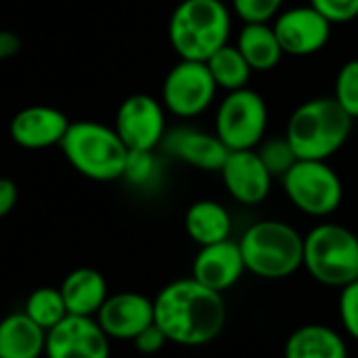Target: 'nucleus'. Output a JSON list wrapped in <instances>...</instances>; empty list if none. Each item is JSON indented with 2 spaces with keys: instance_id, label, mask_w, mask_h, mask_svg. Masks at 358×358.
Returning <instances> with one entry per match:
<instances>
[{
  "instance_id": "1",
  "label": "nucleus",
  "mask_w": 358,
  "mask_h": 358,
  "mask_svg": "<svg viewBox=\"0 0 358 358\" xmlns=\"http://www.w3.org/2000/svg\"><path fill=\"white\" fill-rule=\"evenodd\" d=\"M153 323L168 342L197 348L214 342L227 325L222 294L201 285L193 277L162 287L153 298Z\"/></svg>"
},
{
  "instance_id": "2",
  "label": "nucleus",
  "mask_w": 358,
  "mask_h": 358,
  "mask_svg": "<svg viewBox=\"0 0 358 358\" xmlns=\"http://www.w3.org/2000/svg\"><path fill=\"white\" fill-rule=\"evenodd\" d=\"M352 122L334 96H319L294 109L287 120L285 138L298 159L327 162L350 138Z\"/></svg>"
},
{
  "instance_id": "3",
  "label": "nucleus",
  "mask_w": 358,
  "mask_h": 358,
  "mask_svg": "<svg viewBox=\"0 0 358 358\" xmlns=\"http://www.w3.org/2000/svg\"><path fill=\"white\" fill-rule=\"evenodd\" d=\"M231 10L222 0H180L168 21V40L185 61H208L229 44Z\"/></svg>"
},
{
  "instance_id": "4",
  "label": "nucleus",
  "mask_w": 358,
  "mask_h": 358,
  "mask_svg": "<svg viewBox=\"0 0 358 358\" xmlns=\"http://www.w3.org/2000/svg\"><path fill=\"white\" fill-rule=\"evenodd\" d=\"M245 271L268 281L287 279L304 262V237L287 222L260 220L237 241Z\"/></svg>"
},
{
  "instance_id": "5",
  "label": "nucleus",
  "mask_w": 358,
  "mask_h": 358,
  "mask_svg": "<svg viewBox=\"0 0 358 358\" xmlns=\"http://www.w3.org/2000/svg\"><path fill=\"white\" fill-rule=\"evenodd\" d=\"M59 147L78 174L96 182L122 178L128 149L113 126L92 120L71 122Z\"/></svg>"
},
{
  "instance_id": "6",
  "label": "nucleus",
  "mask_w": 358,
  "mask_h": 358,
  "mask_svg": "<svg viewBox=\"0 0 358 358\" xmlns=\"http://www.w3.org/2000/svg\"><path fill=\"white\" fill-rule=\"evenodd\" d=\"M302 266L327 287H344L358 279V237L346 227L325 222L304 237Z\"/></svg>"
},
{
  "instance_id": "7",
  "label": "nucleus",
  "mask_w": 358,
  "mask_h": 358,
  "mask_svg": "<svg viewBox=\"0 0 358 358\" xmlns=\"http://www.w3.org/2000/svg\"><path fill=\"white\" fill-rule=\"evenodd\" d=\"M281 178L287 199L302 214L315 218L329 216L344 199L342 178L327 162L298 159Z\"/></svg>"
},
{
  "instance_id": "8",
  "label": "nucleus",
  "mask_w": 358,
  "mask_h": 358,
  "mask_svg": "<svg viewBox=\"0 0 358 358\" xmlns=\"http://www.w3.org/2000/svg\"><path fill=\"white\" fill-rule=\"evenodd\" d=\"M268 126V107L262 94L252 88H239L227 92L220 101L214 134L222 141L229 151H245L256 149Z\"/></svg>"
},
{
  "instance_id": "9",
  "label": "nucleus",
  "mask_w": 358,
  "mask_h": 358,
  "mask_svg": "<svg viewBox=\"0 0 358 358\" xmlns=\"http://www.w3.org/2000/svg\"><path fill=\"white\" fill-rule=\"evenodd\" d=\"M216 82L203 61L180 59L164 78L162 105L176 117L201 115L216 96Z\"/></svg>"
},
{
  "instance_id": "10",
  "label": "nucleus",
  "mask_w": 358,
  "mask_h": 358,
  "mask_svg": "<svg viewBox=\"0 0 358 358\" xmlns=\"http://www.w3.org/2000/svg\"><path fill=\"white\" fill-rule=\"evenodd\" d=\"M113 130L128 151H155L166 136V109L151 94H130L115 111Z\"/></svg>"
},
{
  "instance_id": "11",
  "label": "nucleus",
  "mask_w": 358,
  "mask_h": 358,
  "mask_svg": "<svg viewBox=\"0 0 358 358\" xmlns=\"http://www.w3.org/2000/svg\"><path fill=\"white\" fill-rule=\"evenodd\" d=\"M109 338L94 317L67 315L46 331V358H109Z\"/></svg>"
},
{
  "instance_id": "12",
  "label": "nucleus",
  "mask_w": 358,
  "mask_h": 358,
  "mask_svg": "<svg viewBox=\"0 0 358 358\" xmlns=\"http://www.w3.org/2000/svg\"><path fill=\"white\" fill-rule=\"evenodd\" d=\"M283 55L310 57L323 50L331 38V23L310 4L283 10L273 23Z\"/></svg>"
},
{
  "instance_id": "13",
  "label": "nucleus",
  "mask_w": 358,
  "mask_h": 358,
  "mask_svg": "<svg viewBox=\"0 0 358 358\" xmlns=\"http://www.w3.org/2000/svg\"><path fill=\"white\" fill-rule=\"evenodd\" d=\"M220 176L229 195L241 206L262 203L273 185V174L266 170L256 149L229 151L220 168Z\"/></svg>"
},
{
  "instance_id": "14",
  "label": "nucleus",
  "mask_w": 358,
  "mask_h": 358,
  "mask_svg": "<svg viewBox=\"0 0 358 358\" xmlns=\"http://www.w3.org/2000/svg\"><path fill=\"white\" fill-rule=\"evenodd\" d=\"M69 124V117L57 107L29 105L13 115L8 124V134L17 147L40 151L48 147H59Z\"/></svg>"
},
{
  "instance_id": "15",
  "label": "nucleus",
  "mask_w": 358,
  "mask_h": 358,
  "mask_svg": "<svg viewBox=\"0 0 358 358\" xmlns=\"http://www.w3.org/2000/svg\"><path fill=\"white\" fill-rule=\"evenodd\" d=\"M94 319L109 340H134L153 323V300L145 294L120 292L107 296Z\"/></svg>"
},
{
  "instance_id": "16",
  "label": "nucleus",
  "mask_w": 358,
  "mask_h": 358,
  "mask_svg": "<svg viewBox=\"0 0 358 358\" xmlns=\"http://www.w3.org/2000/svg\"><path fill=\"white\" fill-rule=\"evenodd\" d=\"M159 147H164L168 155L203 172H220L229 155V149L214 132L189 126L166 130V136Z\"/></svg>"
},
{
  "instance_id": "17",
  "label": "nucleus",
  "mask_w": 358,
  "mask_h": 358,
  "mask_svg": "<svg viewBox=\"0 0 358 358\" xmlns=\"http://www.w3.org/2000/svg\"><path fill=\"white\" fill-rule=\"evenodd\" d=\"M245 273L243 256L237 241L224 239L212 245L199 248L193 260V279L201 285L222 294L231 289Z\"/></svg>"
},
{
  "instance_id": "18",
  "label": "nucleus",
  "mask_w": 358,
  "mask_h": 358,
  "mask_svg": "<svg viewBox=\"0 0 358 358\" xmlns=\"http://www.w3.org/2000/svg\"><path fill=\"white\" fill-rule=\"evenodd\" d=\"M61 296L69 315L96 317L109 296L107 281L96 268H76L61 283Z\"/></svg>"
},
{
  "instance_id": "19",
  "label": "nucleus",
  "mask_w": 358,
  "mask_h": 358,
  "mask_svg": "<svg viewBox=\"0 0 358 358\" xmlns=\"http://www.w3.org/2000/svg\"><path fill=\"white\" fill-rule=\"evenodd\" d=\"M46 331L23 310L0 319V358L44 357Z\"/></svg>"
},
{
  "instance_id": "20",
  "label": "nucleus",
  "mask_w": 358,
  "mask_h": 358,
  "mask_svg": "<svg viewBox=\"0 0 358 358\" xmlns=\"http://www.w3.org/2000/svg\"><path fill=\"white\" fill-rule=\"evenodd\" d=\"M285 358H348L344 338L327 325H302L285 342Z\"/></svg>"
},
{
  "instance_id": "21",
  "label": "nucleus",
  "mask_w": 358,
  "mask_h": 358,
  "mask_svg": "<svg viewBox=\"0 0 358 358\" xmlns=\"http://www.w3.org/2000/svg\"><path fill=\"white\" fill-rule=\"evenodd\" d=\"M231 229L229 210L214 199H199L185 214V231L199 248L231 239Z\"/></svg>"
},
{
  "instance_id": "22",
  "label": "nucleus",
  "mask_w": 358,
  "mask_h": 358,
  "mask_svg": "<svg viewBox=\"0 0 358 358\" xmlns=\"http://www.w3.org/2000/svg\"><path fill=\"white\" fill-rule=\"evenodd\" d=\"M235 46L252 71H271L283 59V48L268 23H243Z\"/></svg>"
},
{
  "instance_id": "23",
  "label": "nucleus",
  "mask_w": 358,
  "mask_h": 358,
  "mask_svg": "<svg viewBox=\"0 0 358 358\" xmlns=\"http://www.w3.org/2000/svg\"><path fill=\"white\" fill-rule=\"evenodd\" d=\"M206 65H208L216 86L227 92L245 88L250 82V76H252V67L248 65V61L243 59L239 48L231 46V44H224L222 48H218L206 61Z\"/></svg>"
},
{
  "instance_id": "24",
  "label": "nucleus",
  "mask_w": 358,
  "mask_h": 358,
  "mask_svg": "<svg viewBox=\"0 0 358 358\" xmlns=\"http://www.w3.org/2000/svg\"><path fill=\"white\" fill-rule=\"evenodd\" d=\"M23 313L36 325H40L44 331L52 329L57 323H61L69 315L59 287H38V289H34L25 300Z\"/></svg>"
},
{
  "instance_id": "25",
  "label": "nucleus",
  "mask_w": 358,
  "mask_h": 358,
  "mask_svg": "<svg viewBox=\"0 0 358 358\" xmlns=\"http://www.w3.org/2000/svg\"><path fill=\"white\" fill-rule=\"evenodd\" d=\"M336 103L352 117H358V59L346 61L338 76H336V88H334Z\"/></svg>"
},
{
  "instance_id": "26",
  "label": "nucleus",
  "mask_w": 358,
  "mask_h": 358,
  "mask_svg": "<svg viewBox=\"0 0 358 358\" xmlns=\"http://www.w3.org/2000/svg\"><path fill=\"white\" fill-rule=\"evenodd\" d=\"M157 176V157L153 151H128L122 180L132 187H147Z\"/></svg>"
},
{
  "instance_id": "27",
  "label": "nucleus",
  "mask_w": 358,
  "mask_h": 358,
  "mask_svg": "<svg viewBox=\"0 0 358 358\" xmlns=\"http://www.w3.org/2000/svg\"><path fill=\"white\" fill-rule=\"evenodd\" d=\"M258 155L262 159V164L266 166V170L275 176H283L296 162V153L292 149V145L287 143V138H273V141H266L260 145L258 149Z\"/></svg>"
},
{
  "instance_id": "28",
  "label": "nucleus",
  "mask_w": 358,
  "mask_h": 358,
  "mask_svg": "<svg viewBox=\"0 0 358 358\" xmlns=\"http://www.w3.org/2000/svg\"><path fill=\"white\" fill-rule=\"evenodd\" d=\"M285 0H231L235 15L243 23H268L281 13Z\"/></svg>"
},
{
  "instance_id": "29",
  "label": "nucleus",
  "mask_w": 358,
  "mask_h": 358,
  "mask_svg": "<svg viewBox=\"0 0 358 358\" xmlns=\"http://www.w3.org/2000/svg\"><path fill=\"white\" fill-rule=\"evenodd\" d=\"M340 321L346 334L358 342V279L344 285L340 294Z\"/></svg>"
},
{
  "instance_id": "30",
  "label": "nucleus",
  "mask_w": 358,
  "mask_h": 358,
  "mask_svg": "<svg viewBox=\"0 0 358 358\" xmlns=\"http://www.w3.org/2000/svg\"><path fill=\"white\" fill-rule=\"evenodd\" d=\"M310 6L317 8L331 25L350 23L358 17V0H310Z\"/></svg>"
},
{
  "instance_id": "31",
  "label": "nucleus",
  "mask_w": 358,
  "mask_h": 358,
  "mask_svg": "<svg viewBox=\"0 0 358 358\" xmlns=\"http://www.w3.org/2000/svg\"><path fill=\"white\" fill-rule=\"evenodd\" d=\"M132 342H134V348L141 355H155V352H159L168 344V338H166V334L155 323H151Z\"/></svg>"
},
{
  "instance_id": "32",
  "label": "nucleus",
  "mask_w": 358,
  "mask_h": 358,
  "mask_svg": "<svg viewBox=\"0 0 358 358\" xmlns=\"http://www.w3.org/2000/svg\"><path fill=\"white\" fill-rule=\"evenodd\" d=\"M19 201V187L13 178L0 176V218L8 216Z\"/></svg>"
},
{
  "instance_id": "33",
  "label": "nucleus",
  "mask_w": 358,
  "mask_h": 358,
  "mask_svg": "<svg viewBox=\"0 0 358 358\" xmlns=\"http://www.w3.org/2000/svg\"><path fill=\"white\" fill-rule=\"evenodd\" d=\"M21 50V38L10 29H0V61L13 59Z\"/></svg>"
},
{
  "instance_id": "34",
  "label": "nucleus",
  "mask_w": 358,
  "mask_h": 358,
  "mask_svg": "<svg viewBox=\"0 0 358 358\" xmlns=\"http://www.w3.org/2000/svg\"><path fill=\"white\" fill-rule=\"evenodd\" d=\"M222 2H224V0H222Z\"/></svg>"
},
{
  "instance_id": "35",
  "label": "nucleus",
  "mask_w": 358,
  "mask_h": 358,
  "mask_svg": "<svg viewBox=\"0 0 358 358\" xmlns=\"http://www.w3.org/2000/svg\"><path fill=\"white\" fill-rule=\"evenodd\" d=\"M178 2H180V0H178Z\"/></svg>"
}]
</instances>
